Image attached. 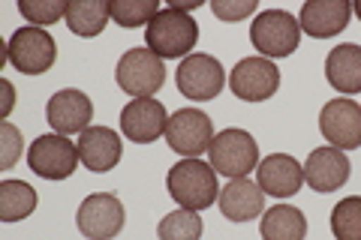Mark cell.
Listing matches in <instances>:
<instances>
[{"label": "cell", "instance_id": "cell-1", "mask_svg": "<svg viewBox=\"0 0 361 240\" xmlns=\"http://www.w3.org/2000/svg\"><path fill=\"white\" fill-rule=\"evenodd\" d=\"M166 189L184 210H205L220 196L217 187V171L214 165L202 163V159H180L169 168Z\"/></svg>", "mask_w": 361, "mask_h": 240}, {"label": "cell", "instance_id": "cell-2", "mask_svg": "<svg viewBox=\"0 0 361 240\" xmlns=\"http://www.w3.org/2000/svg\"><path fill=\"white\" fill-rule=\"evenodd\" d=\"M145 42H148V49L157 57H163V61L190 57V51H193L199 42V25L190 13L166 6L157 13L151 25L145 27Z\"/></svg>", "mask_w": 361, "mask_h": 240}, {"label": "cell", "instance_id": "cell-3", "mask_svg": "<svg viewBox=\"0 0 361 240\" xmlns=\"http://www.w3.org/2000/svg\"><path fill=\"white\" fill-rule=\"evenodd\" d=\"M250 42L259 57H289L301 42L298 18L286 9H265L250 25Z\"/></svg>", "mask_w": 361, "mask_h": 240}, {"label": "cell", "instance_id": "cell-4", "mask_svg": "<svg viewBox=\"0 0 361 240\" xmlns=\"http://www.w3.org/2000/svg\"><path fill=\"white\" fill-rule=\"evenodd\" d=\"M115 78H118L123 94L133 96V99L154 96L157 90L166 84V63H163V57H157L148 49V45H142V49H130L127 54H121Z\"/></svg>", "mask_w": 361, "mask_h": 240}, {"label": "cell", "instance_id": "cell-5", "mask_svg": "<svg viewBox=\"0 0 361 240\" xmlns=\"http://www.w3.org/2000/svg\"><path fill=\"white\" fill-rule=\"evenodd\" d=\"M211 165L223 177H247L253 168H259V147L253 141V135L247 130H223L217 132V139L208 147Z\"/></svg>", "mask_w": 361, "mask_h": 240}, {"label": "cell", "instance_id": "cell-6", "mask_svg": "<svg viewBox=\"0 0 361 240\" xmlns=\"http://www.w3.org/2000/svg\"><path fill=\"white\" fill-rule=\"evenodd\" d=\"M6 57L9 63L16 66L18 72L25 75H42L54 66V57H58V45L54 37L45 27H18L6 45Z\"/></svg>", "mask_w": 361, "mask_h": 240}, {"label": "cell", "instance_id": "cell-7", "mask_svg": "<svg viewBox=\"0 0 361 240\" xmlns=\"http://www.w3.org/2000/svg\"><path fill=\"white\" fill-rule=\"evenodd\" d=\"M78 232L87 240H115L123 232V222H127V213H123V204L118 196L111 192H94L78 204Z\"/></svg>", "mask_w": 361, "mask_h": 240}, {"label": "cell", "instance_id": "cell-8", "mask_svg": "<svg viewBox=\"0 0 361 240\" xmlns=\"http://www.w3.org/2000/svg\"><path fill=\"white\" fill-rule=\"evenodd\" d=\"M214 141V127L211 118L199 108H180L169 118L166 127V144L184 159H199Z\"/></svg>", "mask_w": 361, "mask_h": 240}, {"label": "cell", "instance_id": "cell-9", "mask_svg": "<svg viewBox=\"0 0 361 240\" xmlns=\"http://www.w3.org/2000/svg\"><path fill=\"white\" fill-rule=\"evenodd\" d=\"M27 165L42 180H66L78 165V144L66 135H39L27 151Z\"/></svg>", "mask_w": 361, "mask_h": 240}, {"label": "cell", "instance_id": "cell-10", "mask_svg": "<svg viewBox=\"0 0 361 240\" xmlns=\"http://www.w3.org/2000/svg\"><path fill=\"white\" fill-rule=\"evenodd\" d=\"M175 82L180 96L193 99V102H208L214 96H220V90L226 84V75H223V66L217 57L211 54H190L180 61L178 72H175Z\"/></svg>", "mask_w": 361, "mask_h": 240}, {"label": "cell", "instance_id": "cell-11", "mask_svg": "<svg viewBox=\"0 0 361 240\" xmlns=\"http://www.w3.org/2000/svg\"><path fill=\"white\" fill-rule=\"evenodd\" d=\"M232 94L244 102H265L277 94L280 87V70L268 57H244L235 63L229 75Z\"/></svg>", "mask_w": 361, "mask_h": 240}, {"label": "cell", "instance_id": "cell-12", "mask_svg": "<svg viewBox=\"0 0 361 240\" xmlns=\"http://www.w3.org/2000/svg\"><path fill=\"white\" fill-rule=\"evenodd\" d=\"M319 132L337 151L361 147V106L353 99H331L319 111Z\"/></svg>", "mask_w": 361, "mask_h": 240}, {"label": "cell", "instance_id": "cell-13", "mask_svg": "<svg viewBox=\"0 0 361 240\" xmlns=\"http://www.w3.org/2000/svg\"><path fill=\"white\" fill-rule=\"evenodd\" d=\"M166 127H169V114L163 102L154 96L130 99L121 108V132L135 144H151L157 139H166Z\"/></svg>", "mask_w": 361, "mask_h": 240}, {"label": "cell", "instance_id": "cell-14", "mask_svg": "<svg viewBox=\"0 0 361 240\" xmlns=\"http://www.w3.org/2000/svg\"><path fill=\"white\" fill-rule=\"evenodd\" d=\"M90 118H94V106H90V96L82 94L75 87H63L58 90L49 106H45V120L58 135H82L90 127Z\"/></svg>", "mask_w": 361, "mask_h": 240}, {"label": "cell", "instance_id": "cell-15", "mask_svg": "<svg viewBox=\"0 0 361 240\" xmlns=\"http://www.w3.org/2000/svg\"><path fill=\"white\" fill-rule=\"evenodd\" d=\"M349 180V159L337 147H316L304 163V184L313 192H337Z\"/></svg>", "mask_w": 361, "mask_h": 240}, {"label": "cell", "instance_id": "cell-16", "mask_svg": "<svg viewBox=\"0 0 361 240\" xmlns=\"http://www.w3.org/2000/svg\"><path fill=\"white\" fill-rule=\"evenodd\" d=\"M123 156V144L121 135L111 127H87L82 135H78V159L87 171L94 175H103V171H111Z\"/></svg>", "mask_w": 361, "mask_h": 240}, {"label": "cell", "instance_id": "cell-17", "mask_svg": "<svg viewBox=\"0 0 361 240\" xmlns=\"http://www.w3.org/2000/svg\"><path fill=\"white\" fill-rule=\"evenodd\" d=\"M259 175V189L274 198H289L295 196L304 184V165H298L295 156L289 153H271L265 156L256 168Z\"/></svg>", "mask_w": 361, "mask_h": 240}, {"label": "cell", "instance_id": "cell-18", "mask_svg": "<svg viewBox=\"0 0 361 240\" xmlns=\"http://www.w3.org/2000/svg\"><path fill=\"white\" fill-rule=\"evenodd\" d=\"M349 15H353V4L346 0H307L301 6L298 25L313 39H331L349 25Z\"/></svg>", "mask_w": 361, "mask_h": 240}, {"label": "cell", "instance_id": "cell-19", "mask_svg": "<svg viewBox=\"0 0 361 240\" xmlns=\"http://www.w3.org/2000/svg\"><path fill=\"white\" fill-rule=\"evenodd\" d=\"M220 210L229 222H247L265 210V192L247 177H235L220 189Z\"/></svg>", "mask_w": 361, "mask_h": 240}, {"label": "cell", "instance_id": "cell-20", "mask_svg": "<svg viewBox=\"0 0 361 240\" xmlns=\"http://www.w3.org/2000/svg\"><path fill=\"white\" fill-rule=\"evenodd\" d=\"M325 78L337 94H361V45L343 42L325 57Z\"/></svg>", "mask_w": 361, "mask_h": 240}, {"label": "cell", "instance_id": "cell-21", "mask_svg": "<svg viewBox=\"0 0 361 240\" xmlns=\"http://www.w3.org/2000/svg\"><path fill=\"white\" fill-rule=\"evenodd\" d=\"M259 234H262V240H304L307 237V220L298 208L274 204L259 222Z\"/></svg>", "mask_w": 361, "mask_h": 240}, {"label": "cell", "instance_id": "cell-22", "mask_svg": "<svg viewBox=\"0 0 361 240\" xmlns=\"http://www.w3.org/2000/svg\"><path fill=\"white\" fill-rule=\"evenodd\" d=\"M109 18H111V4H106V0H73L63 21L75 37L90 39L103 33Z\"/></svg>", "mask_w": 361, "mask_h": 240}, {"label": "cell", "instance_id": "cell-23", "mask_svg": "<svg viewBox=\"0 0 361 240\" xmlns=\"http://www.w3.org/2000/svg\"><path fill=\"white\" fill-rule=\"evenodd\" d=\"M37 210V189L25 180H4L0 184V220L18 222Z\"/></svg>", "mask_w": 361, "mask_h": 240}, {"label": "cell", "instance_id": "cell-24", "mask_svg": "<svg viewBox=\"0 0 361 240\" xmlns=\"http://www.w3.org/2000/svg\"><path fill=\"white\" fill-rule=\"evenodd\" d=\"M160 240H199L202 237V216L196 210H172L157 225Z\"/></svg>", "mask_w": 361, "mask_h": 240}, {"label": "cell", "instance_id": "cell-25", "mask_svg": "<svg viewBox=\"0 0 361 240\" xmlns=\"http://www.w3.org/2000/svg\"><path fill=\"white\" fill-rule=\"evenodd\" d=\"M331 232L337 240H361V196L337 201L331 210Z\"/></svg>", "mask_w": 361, "mask_h": 240}, {"label": "cell", "instance_id": "cell-26", "mask_svg": "<svg viewBox=\"0 0 361 240\" xmlns=\"http://www.w3.org/2000/svg\"><path fill=\"white\" fill-rule=\"evenodd\" d=\"M160 13L157 0H115L111 4V18L121 27H148Z\"/></svg>", "mask_w": 361, "mask_h": 240}, {"label": "cell", "instance_id": "cell-27", "mask_svg": "<svg viewBox=\"0 0 361 240\" xmlns=\"http://www.w3.org/2000/svg\"><path fill=\"white\" fill-rule=\"evenodd\" d=\"M18 9L33 27H45V25H58L61 18H66L70 4H63V0H21Z\"/></svg>", "mask_w": 361, "mask_h": 240}, {"label": "cell", "instance_id": "cell-28", "mask_svg": "<svg viewBox=\"0 0 361 240\" xmlns=\"http://www.w3.org/2000/svg\"><path fill=\"white\" fill-rule=\"evenodd\" d=\"M211 13L223 21H241L256 13V0H214Z\"/></svg>", "mask_w": 361, "mask_h": 240}, {"label": "cell", "instance_id": "cell-29", "mask_svg": "<svg viewBox=\"0 0 361 240\" xmlns=\"http://www.w3.org/2000/svg\"><path fill=\"white\" fill-rule=\"evenodd\" d=\"M0 132H4V153H0V165L4 168H13L16 159L21 153V135L13 123H0Z\"/></svg>", "mask_w": 361, "mask_h": 240}, {"label": "cell", "instance_id": "cell-30", "mask_svg": "<svg viewBox=\"0 0 361 240\" xmlns=\"http://www.w3.org/2000/svg\"><path fill=\"white\" fill-rule=\"evenodd\" d=\"M172 9H180V13H190V9H199V0H175V4H169Z\"/></svg>", "mask_w": 361, "mask_h": 240}, {"label": "cell", "instance_id": "cell-31", "mask_svg": "<svg viewBox=\"0 0 361 240\" xmlns=\"http://www.w3.org/2000/svg\"><path fill=\"white\" fill-rule=\"evenodd\" d=\"M4 90H6V114H9V108H13V84L4 82Z\"/></svg>", "mask_w": 361, "mask_h": 240}, {"label": "cell", "instance_id": "cell-32", "mask_svg": "<svg viewBox=\"0 0 361 240\" xmlns=\"http://www.w3.org/2000/svg\"><path fill=\"white\" fill-rule=\"evenodd\" d=\"M353 13L361 18V0H355V4H353Z\"/></svg>", "mask_w": 361, "mask_h": 240}]
</instances>
